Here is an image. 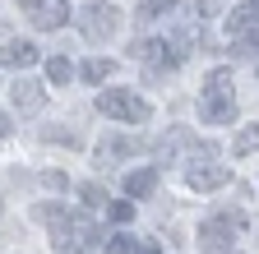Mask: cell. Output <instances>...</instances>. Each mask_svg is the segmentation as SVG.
Wrapping results in <instances>:
<instances>
[{
  "mask_svg": "<svg viewBox=\"0 0 259 254\" xmlns=\"http://www.w3.org/2000/svg\"><path fill=\"white\" fill-rule=\"evenodd\" d=\"M241 231H245V213L241 208H222V213H213L199 227V245L208 254H227V249H236L232 236H241Z\"/></svg>",
  "mask_w": 259,
  "mask_h": 254,
  "instance_id": "1",
  "label": "cell"
},
{
  "mask_svg": "<svg viewBox=\"0 0 259 254\" xmlns=\"http://www.w3.org/2000/svg\"><path fill=\"white\" fill-rule=\"evenodd\" d=\"M97 111L111 116V120H125V125H144L153 116V107L144 97H135V92H125V88H107L102 97H97Z\"/></svg>",
  "mask_w": 259,
  "mask_h": 254,
  "instance_id": "2",
  "label": "cell"
},
{
  "mask_svg": "<svg viewBox=\"0 0 259 254\" xmlns=\"http://www.w3.org/2000/svg\"><path fill=\"white\" fill-rule=\"evenodd\" d=\"M120 33V10L107 5V0H97V5L83 10V37L88 42H111Z\"/></svg>",
  "mask_w": 259,
  "mask_h": 254,
  "instance_id": "3",
  "label": "cell"
},
{
  "mask_svg": "<svg viewBox=\"0 0 259 254\" xmlns=\"http://www.w3.org/2000/svg\"><path fill=\"white\" fill-rule=\"evenodd\" d=\"M199 116H204V125L236 120V92H204L199 97Z\"/></svg>",
  "mask_w": 259,
  "mask_h": 254,
  "instance_id": "4",
  "label": "cell"
},
{
  "mask_svg": "<svg viewBox=\"0 0 259 254\" xmlns=\"http://www.w3.org/2000/svg\"><path fill=\"white\" fill-rule=\"evenodd\" d=\"M10 102H14L19 116H37V111L47 107V92H42V83H32V79H14Z\"/></svg>",
  "mask_w": 259,
  "mask_h": 254,
  "instance_id": "5",
  "label": "cell"
},
{
  "mask_svg": "<svg viewBox=\"0 0 259 254\" xmlns=\"http://www.w3.org/2000/svg\"><path fill=\"white\" fill-rule=\"evenodd\" d=\"M227 33H232V42H236V37H259V0H245V5L232 10Z\"/></svg>",
  "mask_w": 259,
  "mask_h": 254,
  "instance_id": "6",
  "label": "cell"
},
{
  "mask_svg": "<svg viewBox=\"0 0 259 254\" xmlns=\"http://www.w3.org/2000/svg\"><path fill=\"white\" fill-rule=\"evenodd\" d=\"M139 153V139H125V134H107L102 143H97V157L111 167V162H125V157Z\"/></svg>",
  "mask_w": 259,
  "mask_h": 254,
  "instance_id": "7",
  "label": "cell"
},
{
  "mask_svg": "<svg viewBox=\"0 0 259 254\" xmlns=\"http://www.w3.org/2000/svg\"><path fill=\"white\" fill-rule=\"evenodd\" d=\"M185 180H190V189H222L227 180H232V171L227 167H190Z\"/></svg>",
  "mask_w": 259,
  "mask_h": 254,
  "instance_id": "8",
  "label": "cell"
},
{
  "mask_svg": "<svg viewBox=\"0 0 259 254\" xmlns=\"http://www.w3.org/2000/svg\"><path fill=\"white\" fill-rule=\"evenodd\" d=\"M0 65H10V70L37 65V46H32V42H5V51H0Z\"/></svg>",
  "mask_w": 259,
  "mask_h": 254,
  "instance_id": "9",
  "label": "cell"
},
{
  "mask_svg": "<svg viewBox=\"0 0 259 254\" xmlns=\"http://www.w3.org/2000/svg\"><path fill=\"white\" fill-rule=\"evenodd\" d=\"M153 189H157V167H139V171L125 176V194L130 199H148Z\"/></svg>",
  "mask_w": 259,
  "mask_h": 254,
  "instance_id": "10",
  "label": "cell"
},
{
  "mask_svg": "<svg viewBox=\"0 0 259 254\" xmlns=\"http://www.w3.org/2000/svg\"><path fill=\"white\" fill-rule=\"evenodd\" d=\"M32 23H37V28H65V23H70V5H60V0H56V5H42L37 14H32Z\"/></svg>",
  "mask_w": 259,
  "mask_h": 254,
  "instance_id": "11",
  "label": "cell"
},
{
  "mask_svg": "<svg viewBox=\"0 0 259 254\" xmlns=\"http://www.w3.org/2000/svg\"><path fill=\"white\" fill-rule=\"evenodd\" d=\"M111 60H83L79 65V74H83V83H102V79H111Z\"/></svg>",
  "mask_w": 259,
  "mask_h": 254,
  "instance_id": "12",
  "label": "cell"
},
{
  "mask_svg": "<svg viewBox=\"0 0 259 254\" xmlns=\"http://www.w3.org/2000/svg\"><path fill=\"white\" fill-rule=\"evenodd\" d=\"M236 157H250V153H259V125H245V130L236 134Z\"/></svg>",
  "mask_w": 259,
  "mask_h": 254,
  "instance_id": "13",
  "label": "cell"
},
{
  "mask_svg": "<svg viewBox=\"0 0 259 254\" xmlns=\"http://www.w3.org/2000/svg\"><path fill=\"white\" fill-rule=\"evenodd\" d=\"M47 79H51L56 88H60V83H70V79H74L70 60H65V56H51V60H47Z\"/></svg>",
  "mask_w": 259,
  "mask_h": 254,
  "instance_id": "14",
  "label": "cell"
},
{
  "mask_svg": "<svg viewBox=\"0 0 259 254\" xmlns=\"http://www.w3.org/2000/svg\"><path fill=\"white\" fill-rule=\"evenodd\" d=\"M171 10H176V0H144L139 19H162V14H171Z\"/></svg>",
  "mask_w": 259,
  "mask_h": 254,
  "instance_id": "15",
  "label": "cell"
},
{
  "mask_svg": "<svg viewBox=\"0 0 259 254\" xmlns=\"http://www.w3.org/2000/svg\"><path fill=\"white\" fill-rule=\"evenodd\" d=\"M107 217L111 222H130V217H135V204H130V199H116V204H107Z\"/></svg>",
  "mask_w": 259,
  "mask_h": 254,
  "instance_id": "16",
  "label": "cell"
},
{
  "mask_svg": "<svg viewBox=\"0 0 259 254\" xmlns=\"http://www.w3.org/2000/svg\"><path fill=\"white\" fill-rule=\"evenodd\" d=\"M139 245L130 240V236H107V254H135Z\"/></svg>",
  "mask_w": 259,
  "mask_h": 254,
  "instance_id": "17",
  "label": "cell"
},
{
  "mask_svg": "<svg viewBox=\"0 0 259 254\" xmlns=\"http://www.w3.org/2000/svg\"><path fill=\"white\" fill-rule=\"evenodd\" d=\"M79 199H83L88 208H102V204H107V194H102V185H83V189H79Z\"/></svg>",
  "mask_w": 259,
  "mask_h": 254,
  "instance_id": "18",
  "label": "cell"
},
{
  "mask_svg": "<svg viewBox=\"0 0 259 254\" xmlns=\"http://www.w3.org/2000/svg\"><path fill=\"white\" fill-rule=\"evenodd\" d=\"M42 185H51V189H65V176H60V171H47V176H42Z\"/></svg>",
  "mask_w": 259,
  "mask_h": 254,
  "instance_id": "19",
  "label": "cell"
},
{
  "mask_svg": "<svg viewBox=\"0 0 259 254\" xmlns=\"http://www.w3.org/2000/svg\"><path fill=\"white\" fill-rule=\"evenodd\" d=\"M19 5H23V10H32V14H37V10H42V0H19Z\"/></svg>",
  "mask_w": 259,
  "mask_h": 254,
  "instance_id": "20",
  "label": "cell"
},
{
  "mask_svg": "<svg viewBox=\"0 0 259 254\" xmlns=\"http://www.w3.org/2000/svg\"><path fill=\"white\" fill-rule=\"evenodd\" d=\"M5 134H10V116L0 111V139H5Z\"/></svg>",
  "mask_w": 259,
  "mask_h": 254,
  "instance_id": "21",
  "label": "cell"
},
{
  "mask_svg": "<svg viewBox=\"0 0 259 254\" xmlns=\"http://www.w3.org/2000/svg\"><path fill=\"white\" fill-rule=\"evenodd\" d=\"M135 254H157V245H139V249H135Z\"/></svg>",
  "mask_w": 259,
  "mask_h": 254,
  "instance_id": "22",
  "label": "cell"
}]
</instances>
